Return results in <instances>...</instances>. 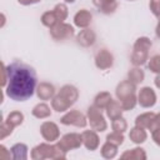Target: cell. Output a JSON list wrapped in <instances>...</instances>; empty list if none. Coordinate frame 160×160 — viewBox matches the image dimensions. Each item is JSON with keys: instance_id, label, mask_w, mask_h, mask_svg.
<instances>
[{"instance_id": "cell-1", "label": "cell", "mask_w": 160, "mask_h": 160, "mask_svg": "<svg viewBox=\"0 0 160 160\" xmlns=\"http://www.w3.org/2000/svg\"><path fill=\"white\" fill-rule=\"evenodd\" d=\"M8 85L5 94L15 101H25L36 91V72L35 70L24 62L14 61L6 66Z\"/></svg>"}, {"instance_id": "cell-2", "label": "cell", "mask_w": 160, "mask_h": 160, "mask_svg": "<svg viewBox=\"0 0 160 160\" xmlns=\"http://www.w3.org/2000/svg\"><path fill=\"white\" fill-rule=\"evenodd\" d=\"M116 98L120 101L124 111L132 110L135 105L138 104V96H136V85L131 82L130 80H124L118 84L115 90Z\"/></svg>"}, {"instance_id": "cell-3", "label": "cell", "mask_w": 160, "mask_h": 160, "mask_svg": "<svg viewBox=\"0 0 160 160\" xmlns=\"http://www.w3.org/2000/svg\"><path fill=\"white\" fill-rule=\"evenodd\" d=\"M32 160H44V159H65L66 158V152L62 151L58 145H51V144H46V142H41L39 145H36L30 154Z\"/></svg>"}, {"instance_id": "cell-4", "label": "cell", "mask_w": 160, "mask_h": 160, "mask_svg": "<svg viewBox=\"0 0 160 160\" xmlns=\"http://www.w3.org/2000/svg\"><path fill=\"white\" fill-rule=\"evenodd\" d=\"M151 45H152L151 40L146 36H140L136 39L130 58V61L134 66H141L149 60V50Z\"/></svg>"}, {"instance_id": "cell-5", "label": "cell", "mask_w": 160, "mask_h": 160, "mask_svg": "<svg viewBox=\"0 0 160 160\" xmlns=\"http://www.w3.org/2000/svg\"><path fill=\"white\" fill-rule=\"evenodd\" d=\"M86 116H88V120L90 122V128L92 130H95L96 132L98 131L101 132V131H105L108 129L106 120H105V118L101 112V109H99L98 106H95V105L89 106Z\"/></svg>"}, {"instance_id": "cell-6", "label": "cell", "mask_w": 160, "mask_h": 160, "mask_svg": "<svg viewBox=\"0 0 160 160\" xmlns=\"http://www.w3.org/2000/svg\"><path fill=\"white\" fill-rule=\"evenodd\" d=\"M62 151L68 152L70 150L74 149H79L82 145V136L81 134H76V132H69L65 134L56 144Z\"/></svg>"}, {"instance_id": "cell-7", "label": "cell", "mask_w": 160, "mask_h": 160, "mask_svg": "<svg viewBox=\"0 0 160 160\" xmlns=\"http://www.w3.org/2000/svg\"><path fill=\"white\" fill-rule=\"evenodd\" d=\"M62 125H74L78 128H85L88 124V116H85L79 110H70L64 116L60 118Z\"/></svg>"}, {"instance_id": "cell-8", "label": "cell", "mask_w": 160, "mask_h": 160, "mask_svg": "<svg viewBox=\"0 0 160 160\" xmlns=\"http://www.w3.org/2000/svg\"><path fill=\"white\" fill-rule=\"evenodd\" d=\"M50 35L52 36L54 40L61 41L74 35V28L66 22H58L55 26L50 28Z\"/></svg>"}, {"instance_id": "cell-9", "label": "cell", "mask_w": 160, "mask_h": 160, "mask_svg": "<svg viewBox=\"0 0 160 160\" xmlns=\"http://www.w3.org/2000/svg\"><path fill=\"white\" fill-rule=\"evenodd\" d=\"M40 134L44 138V140L52 142L59 139L60 130H59V126L54 121H44L40 126Z\"/></svg>"}, {"instance_id": "cell-10", "label": "cell", "mask_w": 160, "mask_h": 160, "mask_svg": "<svg viewBox=\"0 0 160 160\" xmlns=\"http://www.w3.org/2000/svg\"><path fill=\"white\" fill-rule=\"evenodd\" d=\"M138 102L142 108H152L156 104V94L150 86H144L138 94Z\"/></svg>"}, {"instance_id": "cell-11", "label": "cell", "mask_w": 160, "mask_h": 160, "mask_svg": "<svg viewBox=\"0 0 160 160\" xmlns=\"http://www.w3.org/2000/svg\"><path fill=\"white\" fill-rule=\"evenodd\" d=\"M112 64H114V58L109 50L101 49L100 51H98V54L95 56V65L98 69L106 70V69H110L112 66Z\"/></svg>"}, {"instance_id": "cell-12", "label": "cell", "mask_w": 160, "mask_h": 160, "mask_svg": "<svg viewBox=\"0 0 160 160\" xmlns=\"http://www.w3.org/2000/svg\"><path fill=\"white\" fill-rule=\"evenodd\" d=\"M81 136H82V145L88 150L94 151L99 148L100 139H99V135L96 134L95 130H85L81 132Z\"/></svg>"}, {"instance_id": "cell-13", "label": "cell", "mask_w": 160, "mask_h": 160, "mask_svg": "<svg viewBox=\"0 0 160 160\" xmlns=\"http://www.w3.org/2000/svg\"><path fill=\"white\" fill-rule=\"evenodd\" d=\"M92 4L98 8V10L101 14H105V15H111L118 9L116 0H92Z\"/></svg>"}, {"instance_id": "cell-14", "label": "cell", "mask_w": 160, "mask_h": 160, "mask_svg": "<svg viewBox=\"0 0 160 160\" xmlns=\"http://www.w3.org/2000/svg\"><path fill=\"white\" fill-rule=\"evenodd\" d=\"M95 40H96L95 32H94L91 29H88V28H85L84 30H81V31L76 35V41H78V44H80V45L84 46V48H89V46L94 45Z\"/></svg>"}, {"instance_id": "cell-15", "label": "cell", "mask_w": 160, "mask_h": 160, "mask_svg": "<svg viewBox=\"0 0 160 160\" xmlns=\"http://www.w3.org/2000/svg\"><path fill=\"white\" fill-rule=\"evenodd\" d=\"M91 20H92V15L86 9H81L74 15V24L78 28H82V29L88 28L91 24Z\"/></svg>"}, {"instance_id": "cell-16", "label": "cell", "mask_w": 160, "mask_h": 160, "mask_svg": "<svg viewBox=\"0 0 160 160\" xmlns=\"http://www.w3.org/2000/svg\"><path fill=\"white\" fill-rule=\"evenodd\" d=\"M36 95L40 100H50L55 96V88L50 82H40L36 88Z\"/></svg>"}, {"instance_id": "cell-17", "label": "cell", "mask_w": 160, "mask_h": 160, "mask_svg": "<svg viewBox=\"0 0 160 160\" xmlns=\"http://www.w3.org/2000/svg\"><path fill=\"white\" fill-rule=\"evenodd\" d=\"M155 116H156V114H154V112H144V114H140L135 119V125L150 130L152 128L154 121H155Z\"/></svg>"}, {"instance_id": "cell-18", "label": "cell", "mask_w": 160, "mask_h": 160, "mask_svg": "<svg viewBox=\"0 0 160 160\" xmlns=\"http://www.w3.org/2000/svg\"><path fill=\"white\" fill-rule=\"evenodd\" d=\"M59 94L61 96H64L71 105H74L76 102V100L79 99V90L74 85H64L60 89Z\"/></svg>"}, {"instance_id": "cell-19", "label": "cell", "mask_w": 160, "mask_h": 160, "mask_svg": "<svg viewBox=\"0 0 160 160\" xmlns=\"http://www.w3.org/2000/svg\"><path fill=\"white\" fill-rule=\"evenodd\" d=\"M70 106H72L64 96H61L59 92L51 99V108H52V110H55L56 112H64V111H66Z\"/></svg>"}, {"instance_id": "cell-20", "label": "cell", "mask_w": 160, "mask_h": 160, "mask_svg": "<svg viewBox=\"0 0 160 160\" xmlns=\"http://www.w3.org/2000/svg\"><path fill=\"white\" fill-rule=\"evenodd\" d=\"M129 138L130 140L134 142V144H142L146 141L148 139V134H146V130L144 128H140V126H134L132 129H130V132H129Z\"/></svg>"}, {"instance_id": "cell-21", "label": "cell", "mask_w": 160, "mask_h": 160, "mask_svg": "<svg viewBox=\"0 0 160 160\" xmlns=\"http://www.w3.org/2000/svg\"><path fill=\"white\" fill-rule=\"evenodd\" d=\"M11 158L14 160H26L28 159V146L22 142H18L10 148Z\"/></svg>"}, {"instance_id": "cell-22", "label": "cell", "mask_w": 160, "mask_h": 160, "mask_svg": "<svg viewBox=\"0 0 160 160\" xmlns=\"http://www.w3.org/2000/svg\"><path fill=\"white\" fill-rule=\"evenodd\" d=\"M31 114L32 116H35L36 119H46L51 115V110H50V106L45 102H39L36 104L32 110H31Z\"/></svg>"}, {"instance_id": "cell-23", "label": "cell", "mask_w": 160, "mask_h": 160, "mask_svg": "<svg viewBox=\"0 0 160 160\" xmlns=\"http://www.w3.org/2000/svg\"><path fill=\"white\" fill-rule=\"evenodd\" d=\"M121 159H129V160H145L146 152L142 148H134L130 150H126L121 154Z\"/></svg>"}, {"instance_id": "cell-24", "label": "cell", "mask_w": 160, "mask_h": 160, "mask_svg": "<svg viewBox=\"0 0 160 160\" xmlns=\"http://www.w3.org/2000/svg\"><path fill=\"white\" fill-rule=\"evenodd\" d=\"M105 110H106V115L110 118V120H114V119H116V118L122 116V111H124V109H122L120 101H115V100H112V101L106 106Z\"/></svg>"}, {"instance_id": "cell-25", "label": "cell", "mask_w": 160, "mask_h": 160, "mask_svg": "<svg viewBox=\"0 0 160 160\" xmlns=\"http://www.w3.org/2000/svg\"><path fill=\"white\" fill-rule=\"evenodd\" d=\"M111 101H112V98H111L110 92H108V91H101V92H99V94L95 96V99H94V105L102 110V109H106V106H108Z\"/></svg>"}, {"instance_id": "cell-26", "label": "cell", "mask_w": 160, "mask_h": 160, "mask_svg": "<svg viewBox=\"0 0 160 160\" xmlns=\"http://www.w3.org/2000/svg\"><path fill=\"white\" fill-rule=\"evenodd\" d=\"M100 152H101V156L104 159H114L118 155V146L111 144V142H109V141H106L101 146Z\"/></svg>"}, {"instance_id": "cell-27", "label": "cell", "mask_w": 160, "mask_h": 160, "mask_svg": "<svg viewBox=\"0 0 160 160\" xmlns=\"http://www.w3.org/2000/svg\"><path fill=\"white\" fill-rule=\"evenodd\" d=\"M144 78H145L144 71H142L140 68H138V66L130 69L129 72H128V80H130V81L134 82L135 85L142 82V81H144Z\"/></svg>"}, {"instance_id": "cell-28", "label": "cell", "mask_w": 160, "mask_h": 160, "mask_svg": "<svg viewBox=\"0 0 160 160\" xmlns=\"http://www.w3.org/2000/svg\"><path fill=\"white\" fill-rule=\"evenodd\" d=\"M41 22H42V25L44 26H46V28H52V26H55L59 21H58V18H56V15L54 14V11L51 10V11H45L42 15H41Z\"/></svg>"}, {"instance_id": "cell-29", "label": "cell", "mask_w": 160, "mask_h": 160, "mask_svg": "<svg viewBox=\"0 0 160 160\" xmlns=\"http://www.w3.org/2000/svg\"><path fill=\"white\" fill-rule=\"evenodd\" d=\"M5 121L9 122L11 126L16 128V126H19V125L22 124V121H24V114L21 111H11L8 115V118H6Z\"/></svg>"}, {"instance_id": "cell-30", "label": "cell", "mask_w": 160, "mask_h": 160, "mask_svg": "<svg viewBox=\"0 0 160 160\" xmlns=\"http://www.w3.org/2000/svg\"><path fill=\"white\" fill-rule=\"evenodd\" d=\"M52 11H54V14L56 15V18H58V21H59V22H64V20H66L68 14H69L66 4H62V2L56 4V5H55V8L52 9Z\"/></svg>"}, {"instance_id": "cell-31", "label": "cell", "mask_w": 160, "mask_h": 160, "mask_svg": "<svg viewBox=\"0 0 160 160\" xmlns=\"http://www.w3.org/2000/svg\"><path fill=\"white\" fill-rule=\"evenodd\" d=\"M111 128H112L114 131H118V132H122L124 134L128 130V122H126V120L122 116H120V118H116V119L112 120Z\"/></svg>"}, {"instance_id": "cell-32", "label": "cell", "mask_w": 160, "mask_h": 160, "mask_svg": "<svg viewBox=\"0 0 160 160\" xmlns=\"http://www.w3.org/2000/svg\"><path fill=\"white\" fill-rule=\"evenodd\" d=\"M106 141L119 146V145H121L124 142V134L122 132H118V131H112V132L106 135Z\"/></svg>"}, {"instance_id": "cell-33", "label": "cell", "mask_w": 160, "mask_h": 160, "mask_svg": "<svg viewBox=\"0 0 160 160\" xmlns=\"http://www.w3.org/2000/svg\"><path fill=\"white\" fill-rule=\"evenodd\" d=\"M148 68L150 71H152L155 74H160V54L150 58V60L148 62Z\"/></svg>"}, {"instance_id": "cell-34", "label": "cell", "mask_w": 160, "mask_h": 160, "mask_svg": "<svg viewBox=\"0 0 160 160\" xmlns=\"http://www.w3.org/2000/svg\"><path fill=\"white\" fill-rule=\"evenodd\" d=\"M12 129H14V126H11L9 122H6L4 120L0 126V140H4L6 136H9L12 132Z\"/></svg>"}, {"instance_id": "cell-35", "label": "cell", "mask_w": 160, "mask_h": 160, "mask_svg": "<svg viewBox=\"0 0 160 160\" xmlns=\"http://www.w3.org/2000/svg\"><path fill=\"white\" fill-rule=\"evenodd\" d=\"M149 8H150L151 12H152L156 18L160 16V0H150Z\"/></svg>"}, {"instance_id": "cell-36", "label": "cell", "mask_w": 160, "mask_h": 160, "mask_svg": "<svg viewBox=\"0 0 160 160\" xmlns=\"http://www.w3.org/2000/svg\"><path fill=\"white\" fill-rule=\"evenodd\" d=\"M11 158V152H8L6 148L4 145L0 146V159H10Z\"/></svg>"}, {"instance_id": "cell-37", "label": "cell", "mask_w": 160, "mask_h": 160, "mask_svg": "<svg viewBox=\"0 0 160 160\" xmlns=\"http://www.w3.org/2000/svg\"><path fill=\"white\" fill-rule=\"evenodd\" d=\"M151 134H152V140L155 141V144L160 146V128L156 129V130H154Z\"/></svg>"}, {"instance_id": "cell-38", "label": "cell", "mask_w": 160, "mask_h": 160, "mask_svg": "<svg viewBox=\"0 0 160 160\" xmlns=\"http://www.w3.org/2000/svg\"><path fill=\"white\" fill-rule=\"evenodd\" d=\"M1 85L4 88H6L8 85V72H6V65L2 64V81H1Z\"/></svg>"}, {"instance_id": "cell-39", "label": "cell", "mask_w": 160, "mask_h": 160, "mask_svg": "<svg viewBox=\"0 0 160 160\" xmlns=\"http://www.w3.org/2000/svg\"><path fill=\"white\" fill-rule=\"evenodd\" d=\"M39 1H41V0H18V2L21 5H32V4H36Z\"/></svg>"}, {"instance_id": "cell-40", "label": "cell", "mask_w": 160, "mask_h": 160, "mask_svg": "<svg viewBox=\"0 0 160 160\" xmlns=\"http://www.w3.org/2000/svg\"><path fill=\"white\" fill-rule=\"evenodd\" d=\"M154 82H155V86H156L158 89H160V74L156 75V78L154 79Z\"/></svg>"}, {"instance_id": "cell-41", "label": "cell", "mask_w": 160, "mask_h": 160, "mask_svg": "<svg viewBox=\"0 0 160 160\" xmlns=\"http://www.w3.org/2000/svg\"><path fill=\"white\" fill-rule=\"evenodd\" d=\"M155 34H156V36L160 39V16H159V22H158L156 29H155Z\"/></svg>"}, {"instance_id": "cell-42", "label": "cell", "mask_w": 160, "mask_h": 160, "mask_svg": "<svg viewBox=\"0 0 160 160\" xmlns=\"http://www.w3.org/2000/svg\"><path fill=\"white\" fill-rule=\"evenodd\" d=\"M65 2H68V4H72V2H75V0H64Z\"/></svg>"}, {"instance_id": "cell-43", "label": "cell", "mask_w": 160, "mask_h": 160, "mask_svg": "<svg viewBox=\"0 0 160 160\" xmlns=\"http://www.w3.org/2000/svg\"><path fill=\"white\" fill-rule=\"evenodd\" d=\"M129 1H134V0H129Z\"/></svg>"}]
</instances>
